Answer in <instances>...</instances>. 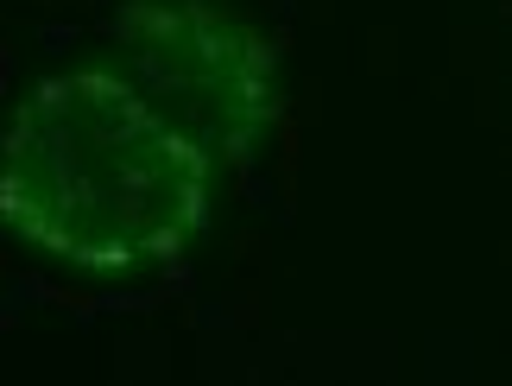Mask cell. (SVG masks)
I'll return each instance as SVG.
<instances>
[{
  "label": "cell",
  "mask_w": 512,
  "mask_h": 386,
  "mask_svg": "<svg viewBox=\"0 0 512 386\" xmlns=\"http://www.w3.org/2000/svg\"><path fill=\"white\" fill-rule=\"evenodd\" d=\"M209 197L203 152L102 64L32 83L0 133V222L83 273L177 260Z\"/></svg>",
  "instance_id": "cell-1"
},
{
  "label": "cell",
  "mask_w": 512,
  "mask_h": 386,
  "mask_svg": "<svg viewBox=\"0 0 512 386\" xmlns=\"http://www.w3.org/2000/svg\"><path fill=\"white\" fill-rule=\"evenodd\" d=\"M102 70L184 133L215 178L241 171L285 108L279 45L209 0H127L108 26Z\"/></svg>",
  "instance_id": "cell-2"
}]
</instances>
